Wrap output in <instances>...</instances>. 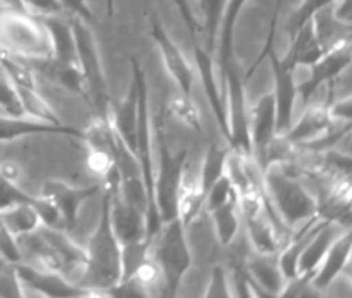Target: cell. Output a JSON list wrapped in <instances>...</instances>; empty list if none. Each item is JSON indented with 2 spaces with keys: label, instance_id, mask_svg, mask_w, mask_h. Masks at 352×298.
<instances>
[{
  "label": "cell",
  "instance_id": "obj_1",
  "mask_svg": "<svg viewBox=\"0 0 352 298\" xmlns=\"http://www.w3.org/2000/svg\"><path fill=\"white\" fill-rule=\"evenodd\" d=\"M100 222L91 234L85 248V268L76 285L90 292V295L107 293L124 278L122 246L110 222V192L102 189Z\"/></svg>",
  "mask_w": 352,
  "mask_h": 298
},
{
  "label": "cell",
  "instance_id": "obj_2",
  "mask_svg": "<svg viewBox=\"0 0 352 298\" xmlns=\"http://www.w3.org/2000/svg\"><path fill=\"white\" fill-rule=\"evenodd\" d=\"M263 185L274 212L289 231L302 227L318 215V204L314 195L281 167L267 164L263 171Z\"/></svg>",
  "mask_w": 352,
  "mask_h": 298
},
{
  "label": "cell",
  "instance_id": "obj_3",
  "mask_svg": "<svg viewBox=\"0 0 352 298\" xmlns=\"http://www.w3.org/2000/svg\"><path fill=\"white\" fill-rule=\"evenodd\" d=\"M69 22H72L73 36H75L76 60H78V66L87 82L88 104L94 107L98 120L110 123L113 107L110 100L104 65H102L100 53H98L97 39L87 21L76 16H69Z\"/></svg>",
  "mask_w": 352,
  "mask_h": 298
},
{
  "label": "cell",
  "instance_id": "obj_4",
  "mask_svg": "<svg viewBox=\"0 0 352 298\" xmlns=\"http://www.w3.org/2000/svg\"><path fill=\"white\" fill-rule=\"evenodd\" d=\"M0 44L24 61L53 60L50 36L38 17L21 10L0 14Z\"/></svg>",
  "mask_w": 352,
  "mask_h": 298
},
{
  "label": "cell",
  "instance_id": "obj_5",
  "mask_svg": "<svg viewBox=\"0 0 352 298\" xmlns=\"http://www.w3.org/2000/svg\"><path fill=\"white\" fill-rule=\"evenodd\" d=\"M149 255L163 273L166 295L175 297L192 266V251L186 241V227L183 226L179 217H175L161 226L149 249Z\"/></svg>",
  "mask_w": 352,
  "mask_h": 298
},
{
  "label": "cell",
  "instance_id": "obj_6",
  "mask_svg": "<svg viewBox=\"0 0 352 298\" xmlns=\"http://www.w3.org/2000/svg\"><path fill=\"white\" fill-rule=\"evenodd\" d=\"M156 126L157 142V167H154V198H156L157 212L161 222L178 217V193L186 167V149L179 153H171L168 148L166 136L160 123Z\"/></svg>",
  "mask_w": 352,
  "mask_h": 298
},
{
  "label": "cell",
  "instance_id": "obj_7",
  "mask_svg": "<svg viewBox=\"0 0 352 298\" xmlns=\"http://www.w3.org/2000/svg\"><path fill=\"white\" fill-rule=\"evenodd\" d=\"M351 66V41L339 44L329 50L324 56L314 65L307 66L308 75L305 78H296V94L303 105L310 104L317 92L327 83L336 82L337 76L342 75L344 70Z\"/></svg>",
  "mask_w": 352,
  "mask_h": 298
},
{
  "label": "cell",
  "instance_id": "obj_8",
  "mask_svg": "<svg viewBox=\"0 0 352 298\" xmlns=\"http://www.w3.org/2000/svg\"><path fill=\"white\" fill-rule=\"evenodd\" d=\"M100 187L110 192V222L120 246L146 242L144 211L124 200L120 195V185H112V183L102 185L100 183Z\"/></svg>",
  "mask_w": 352,
  "mask_h": 298
},
{
  "label": "cell",
  "instance_id": "obj_9",
  "mask_svg": "<svg viewBox=\"0 0 352 298\" xmlns=\"http://www.w3.org/2000/svg\"><path fill=\"white\" fill-rule=\"evenodd\" d=\"M270 58L274 73V105H276V136H285L293 124L295 104L298 100L296 94L295 68L278 56L276 50H271L266 54Z\"/></svg>",
  "mask_w": 352,
  "mask_h": 298
},
{
  "label": "cell",
  "instance_id": "obj_10",
  "mask_svg": "<svg viewBox=\"0 0 352 298\" xmlns=\"http://www.w3.org/2000/svg\"><path fill=\"white\" fill-rule=\"evenodd\" d=\"M249 132L252 158L264 171L267 167V153L276 138V105L273 92L264 94L256 105L249 109Z\"/></svg>",
  "mask_w": 352,
  "mask_h": 298
},
{
  "label": "cell",
  "instance_id": "obj_11",
  "mask_svg": "<svg viewBox=\"0 0 352 298\" xmlns=\"http://www.w3.org/2000/svg\"><path fill=\"white\" fill-rule=\"evenodd\" d=\"M19 277L22 288L29 286L36 295L51 297V298H66V297H83L90 295V292L76 283L69 281L68 278L63 277L56 271L43 270V268H36L28 263H16L14 264Z\"/></svg>",
  "mask_w": 352,
  "mask_h": 298
},
{
  "label": "cell",
  "instance_id": "obj_12",
  "mask_svg": "<svg viewBox=\"0 0 352 298\" xmlns=\"http://www.w3.org/2000/svg\"><path fill=\"white\" fill-rule=\"evenodd\" d=\"M151 38L156 43L161 58H163V63L176 83V87H178V90L192 97L193 80H195L192 65L186 60L185 54L182 53V50L176 46L173 39L170 38V34H168L166 29L163 28V24L156 16H151Z\"/></svg>",
  "mask_w": 352,
  "mask_h": 298
},
{
  "label": "cell",
  "instance_id": "obj_13",
  "mask_svg": "<svg viewBox=\"0 0 352 298\" xmlns=\"http://www.w3.org/2000/svg\"><path fill=\"white\" fill-rule=\"evenodd\" d=\"M193 56L198 75H200L201 85H204L205 95L208 98L212 112H214L215 120H217L220 131L227 139V116H226V94H223L222 80H220L217 63H215L214 54L208 53L207 47L201 43L193 44Z\"/></svg>",
  "mask_w": 352,
  "mask_h": 298
},
{
  "label": "cell",
  "instance_id": "obj_14",
  "mask_svg": "<svg viewBox=\"0 0 352 298\" xmlns=\"http://www.w3.org/2000/svg\"><path fill=\"white\" fill-rule=\"evenodd\" d=\"M98 190H100V183L94 187H87V189H76V187L68 185V183L60 182V180H47L43 185L41 197L47 198L58 209L61 219H63L65 229L72 231L76 226L78 211L83 202L94 197Z\"/></svg>",
  "mask_w": 352,
  "mask_h": 298
},
{
  "label": "cell",
  "instance_id": "obj_15",
  "mask_svg": "<svg viewBox=\"0 0 352 298\" xmlns=\"http://www.w3.org/2000/svg\"><path fill=\"white\" fill-rule=\"evenodd\" d=\"M73 136L85 139V132L63 124H50L28 116H7L0 114V142H10L24 136Z\"/></svg>",
  "mask_w": 352,
  "mask_h": 298
},
{
  "label": "cell",
  "instance_id": "obj_16",
  "mask_svg": "<svg viewBox=\"0 0 352 298\" xmlns=\"http://www.w3.org/2000/svg\"><path fill=\"white\" fill-rule=\"evenodd\" d=\"M245 271L251 279L254 297H281L286 278L280 268V261L276 255H259L252 256L245 264Z\"/></svg>",
  "mask_w": 352,
  "mask_h": 298
},
{
  "label": "cell",
  "instance_id": "obj_17",
  "mask_svg": "<svg viewBox=\"0 0 352 298\" xmlns=\"http://www.w3.org/2000/svg\"><path fill=\"white\" fill-rule=\"evenodd\" d=\"M351 251L352 235L351 231L347 229L330 246L327 255L324 256V259L320 261L318 268L315 270V275L311 277L308 288L315 290L318 293H324L329 288L330 283L339 277V275H342L346 271V268L349 266Z\"/></svg>",
  "mask_w": 352,
  "mask_h": 298
},
{
  "label": "cell",
  "instance_id": "obj_18",
  "mask_svg": "<svg viewBox=\"0 0 352 298\" xmlns=\"http://www.w3.org/2000/svg\"><path fill=\"white\" fill-rule=\"evenodd\" d=\"M138 116H139V95H138V82L135 76L132 75L131 87L127 92L126 98L120 102L119 107L112 109V117H110V124H112L113 132L117 138L120 139L124 146L131 151L135 156V149H138Z\"/></svg>",
  "mask_w": 352,
  "mask_h": 298
},
{
  "label": "cell",
  "instance_id": "obj_19",
  "mask_svg": "<svg viewBox=\"0 0 352 298\" xmlns=\"http://www.w3.org/2000/svg\"><path fill=\"white\" fill-rule=\"evenodd\" d=\"M38 19L46 29L47 36H50L53 60L58 65L78 66L75 36H73L72 22H69L68 17H65V14H53V16L38 17Z\"/></svg>",
  "mask_w": 352,
  "mask_h": 298
},
{
  "label": "cell",
  "instance_id": "obj_20",
  "mask_svg": "<svg viewBox=\"0 0 352 298\" xmlns=\"http://www.w3.org/2000/svg\"><path fill=\"white\" fill-rule=\"evenodd\" d=\"M305 107V112L302 114L298 123H293L289 131L285 136H281L288 145L302 146L305 142H310L311 139L322 136L332 127L333 120L330 119L327 107L311 104V102Z\"/></svg>",
  "mask_w": 352,
  "mask_h": 298
},
{
  "label": "cell",
  "instance_id": "obj_21",
  "mask_svg": "<svg viewBox=\"0 0 352 298\" xmlns=\"http://www.w3.org/2000/svg\"><path fill=\"white\" fill-rule=\"evenodd\" d=\"M325 53L327 51L322 46V43L318 41L314 24H311V21H308L292 38V46H289V51L285 56V60L293 68H307V66L314 65L315 61L320 60Z\"/></svg>",
  "mask_w": 352,
  "mask_h": 298
},
{
  "label": "cell",
  "instance_id": "obj_22",
  "mask_svg": "<svg viewBox=\"0 0 352 298\" xmlns=\"http://www.w3.org/2000/svg\"><path fill=\"white\" fill-rule=\"evenodd\" d=\"M214 222L215 234H217L219 242L222 246H229L230 242L236 239L239 233V202H237V195L226 202V204L219 205L217 209L208 212Z\"/></svg>",
  "mask_w": 352,
  "mask_h": 298
},
{
  "label": "cell",
  "instance_id": "obj_23",
  "mask_svg": "<svg viewBox=\"0 0 352 298\" xmlns=\"http://www.w3.org/2000/svg\"><path fill=\"white\" fill-rule=\"evenodd\" d=\"M198 10L197 17L201 28V41L208 53L214 54L215 43H217V31L220 16L226 0H197Z\"/></svg>",
  "mask_w": 352,
  "mask_h": 298
},
{
  "label": "cell",
  "instance_id": "obj_24",
  "mask_svg": "<svg viewBox=\"0 0 352 298\" xmlns=\"http://www.w3.org/2000/svg\"><path fill=\"white\" fill-rule=\"evenodd\" d=\"M230 148L229 145L226 148L219 145H210L208 149L205 151L204 163H201L200 173H198V180H200V187L204 195H207L210 187L226 173L227 158H229Z\"/></svg>",
  "mask_w": 352,
  "mask_h": 298
},
{
  "label": "cell",
  "instance_id": "obj_25",
  "mask_svg": "<svg viewBox=\"0 0 352 298\" xmlns=\"http://www.w3.org/2000/svg\"><path fill=\"white\" fill-rule=\"evenodd\" d=\"M17 92V98H19V104L24 116L32 117V119L43 120V123L50 124H61L58 116L54 114L53 107L47 104L46 100L38 94L36 87H22V85H14Z\"/></svg>",
  "mask_w": 352,
  "mask_h": 298
},
{
  "label": "cell",
  "instance_id": "obj_26",
  "mask_svg": "<svg viewBox=\"0 0 352 298\" xmlns=\"http://www.w3.org/2000/svg\"><path fill=\"white\" fill-rule=\"evenodd\" d=\"M3 222L14 235L32 233L41 226V217L31 204H17L2 211Z\"/></svg>",
  "mask_w": 352,
  "mask_h": 298
},
{
  "label": "cell",
  "instance_id": "obj_27",
  "mask_svg": "<svg viewBox=\"0 0 352 298\" xmlns=\"http://www.w3.org/2000/svg\"><path fill=\"white\" fill-rule=\"evenodd\" d=\"M168 110H170L171 116H173L178 123H182L185 127L192 129V131L195 132H201L200 112H198L197 105L193 104L190 95L182 94V92L171 95L170 100H168Z\"/></svg>",
  "mask_w": 352,
  "mask_h": 298
},
{
  "label": "cell",
  "instance_id": "obj_28",
  "mask_svg": "<svg viewBox=\"0 0 352 298\" xmlns=\"http://www.w3.org/2000/svg\"><path fill=\"white\" fill-rule=\"evenodd\" d=\"M333 2H336V0H303L298 6V9L292 14V17L286 22V32L289 34V38H293V36H295L296 32L315 16V14L327 9V7L332 6Z\"/></svg>",
  "mask_w": 352,
  "mask_h": 298
},
{
  "label": "cell",
  "instance_id": "obj_29",
  "mask_svg": "<svg viewBox=\"0 0 352 298\" xmlns=\"http://www.w3.org/2000/svg\"><path fill=\"white\" fill-rule=\"evenodd\" d=\"M234 195H237V193H236V190H234L232 182H230L229 175H227V173H223L217 182L210 187V190H208L207 195H205L204 205L207 207V211L210 212V211H214V209H217L219 205L226 204V202L229 200V198H232Z\"/></svg>",
  "mask_w": 352,
  "mask_h": 298
},
{
  "label": "cell",
  "instance_id": "obj_30",
  "mask_svg": "<svg viewBox=\"0 0 352 298\" xmlns=\"http://www.w3.org/2000/svg\"><path fill=\"white\" fill-rule=\"evenodd\" d=\"M22 283L12 263H0V297H24Z\"/></svg>",
  "mask_w": 352,
  "mask_h": 298
},
{
  "label": "cell",
  "instance_id": "obj_31",
  "mask_svg": "<svg viewBox=\"0 0 352 298\" xmlns=\"http://www.w3.org/2000/svg\"><path fill=\"white\" fill-rule=\"evenodd\" d=\"M0 256H2L3 261L12 264L24 261L22 259L19 246H17L16 235L7 229L6 222H3L2 211H0Z\"/></svg>",
  "mask_w": 352,
  "mask_h": 298
},
{
  "label": "cell",
  "instance_id": "obj_32",
  "mask_svg": "<svg viewBox=\"0 0 352 298\" xmlns=\"http://www.w3.org/2000/svg\"><path fill=\"white\" fill-rule=\"evenodd\" d=\"M204 295L207 298L232 297V285H230V279L226 268L215 266L214 270H212L210 283H208V288L205 290Z\"/></svg>",
  "mask_w": 352,
  "mask_h": 298
},
{
  "label": "cell",
  "instance_id": "obj_33",
  "mask_svg": "<svg viewBox=\"0 0 352 298\" xmlns=\"http://www.w3.org/2000/svg\"><path fill=\"white\" fill-rule=\"evenodd\" d=\"M21 3L24 12L34 17L53 16V14H65L60 0H21Z\"/></svg>",
  "mask_w": 352,
  "mask_h": 298
},
{
  "label": "cell",
  "instance_id": "obj_34",
  "mask_svg": "<svg viewBox=\"0 0 352 298\" xmlns=\"http://www.w3.org/2000/svg\"><path fill=\"white\" fill-rule=\"evenodd\" d=\"M329 116L333 123H342V124H351L352 119V100L351 95L347 94L344 98H339L336 102H330L329 107Z\"/></svg>",
  "mask_w": 352,
  "mask_h": 298
},
{
  "label": "cell",
  "instance_id": "obj_35",
  "mask_svg": "<svg viewBox=\"0 0 352 298\" xmlns=\"http://www.w3.org/2000/svg\"><path fill=\"white\" fill-rule=\"evenodd\" d=\"M60 3L65 12H68L69 16H76L87 22L94 19L90 6H88V0H60Z\"/></svg>",
  "mask_w": 352,
  "mask_h": 298
},
{
  "label": "cell",
  "instance_id": "obj_36",
  "mask_svg": "<svg viewBox=\"0 0 352 298\" xmlns=\"http://www.w3.org/2000/svg\"><path fill=\"white\" fill-rule=\"evenodd\" d=\"M332 16L339 24L352 25V0H336L332 3Z\"/></svg>",
  "mask_w": 352,
  "mask_h": 298
},
{
  "label": "cell",
  "instance_id": "obj_37",
  "mask_svg": "<svg viewBox=\"0 0 352 298\" xmlns=\"http://www.w3.org/2000/svg\"><path fill=\"white\" fill-rule=\"evenodd\" d=\"M0 171H2V175L6 176V178H9L10 182H19L21 168L19 164H16L14 161H2V163H0Z\"/></svg>",
  "mask_w": 352,
  "mask_h": 298
},
{
  "label": "cell",
  "instance_id": "obj_38",
  "mask_svg": "<svg viewBox=\"0 0 352 298\" xmlns=\"http://www.w3.org/2000/svg\"><path fill=\"white\" fill-rule=\"evenodd\" d=\"M0 114H3V112H2V110H0Z\"/></svg>",
  "mask_w": 352,
  "mask_h": 298
}]
</instances>
